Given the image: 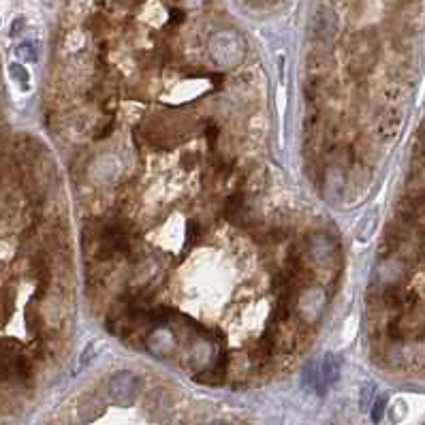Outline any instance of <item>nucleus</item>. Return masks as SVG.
Returning a JSON list of instances; mask_svg holds the SVG:
<instances>
[{
    "label": "nucleus",
    "instance_id": "obj_16",
    "mask_svg": "<svg viewBox=\"0 0 425 425\" xmlns=\"http://www.w3.org/2000/svg\"><path fill=\"white\" fill-rule=\"evenodd\" d=\"M246 211H248V205H246L244 195H242V193H235V195H231V197L225 199V205H223V209H220V214H223V218H227V220L238 223V220L246 214Z\"/></svg>",
    "mask_w": 425,
    "mask_h": 425
},
{
    "label": "nucleus",
    "instance_id": "obj_1",
    "mask_svg": "<svg viewBox=\"0 0 425 425\" xmlns=\"http://www.w3.org/2000/svg\"><path fill=\"white\" fill-rule=\"evenodd\" d=\"M209 54L218 64L233 66L244 58V41L238 32L220 30L209 41Z\"/></svg>",
    "mask_w": 425,
    "mask_h": 425
},
{
    "label": "nucleus",
    "instance_id": "obj_23",
    "mask_svg": "<svg viewBox=\"0 0 425 425\" xmlns=\"http://www.w3.org/2000/svg\"><path fill=\"white\" fill-rule=\"evenodd\" d=\"M325 60L319 56H310L308 58V75H327V64H323Z\"/></svg>",
    "mask_w": 425,
    "mask_h": 425
},
{
    "label": "nucleus",
    "instance_id": "obj_7",
    "mask_svg": "<svg viewBox=\"0 0 425 425\" xmlns=\"http://www.w3.org/2000/svg\"><path fill=\"white\" fill-rule=\"evenodd\" d=\"M376 62V47L368 45V43H359L352 47L350 52V62H348V70L352 77H366L370 73V68Z\"/></svg>",
    "mask_w": 425,
    "mask_h": 425
},
{
    "label": "nucleus",
    "instance_id": "obj_5",
    "mask_svg": "<svg viewBox=\"0 0 425 425\" xmlns=\"http://www.w3.org/2000/svg\"><path fill=\"white\" fill-rule=\"evenodd\" d=\"M397 218L406 227H425V191L413 193L399 201Z\"/></svg>",
    "mask_w": 425,
    "mask_h": 425
},
{
    "label": "nucleus",
    "instance_id": "obj_6",
    "mask_svg": "<svg viewBox=\"0 0 425 425\" xmlns=\"http://www.w3.org/2000/svg\"><path fill=\"white\" fill-rule=\"evenodd\" d=\"M308 254L319 267H327L338 256V244L327 233H314L308 240Z\"/></svg>",
    "mask_w": 425,
    "mask_h": 425
},
{
    "label": "nucleus",
    "instance_id": "obj_4",
    "mask_svg": "<svg viewBox=\"0 0 425 425\" xmlns=\"http://www.w3.org/2000/svg\"><path fill=\"white\" fill-rule=\"evenodd\" d=\"M389 338L391 340H406V338H423L425 336V317L423 314H413L410 310L402 317H395L389 327Z\"/></svg>",
    "mask_w": 425,
    "mask_h": 425
},
{
    "label": "nucleus",
    "instance_id": "obj_14",
    "mask_svg": "<svg viewBox=\"0 0 425 425\" xmlns=\"http://www.w3.org/2000/svg\"><path fill=\"white\" fill-rule=\"evenodd\" d=\"M321 381H323V387H332L338 379H340V372H342V359L336 355V352H327L321 361Z\"/></svg>",
    "mask_w": 425,
    "mask_h": 425
},
{
    "label": "nucleus",
    "instance_id": "obj_22",
    "mask_svg": "<svg viewBox=\"0 0 425 425\" xmlns=\"http://www.w3.org/2000/svg\"><path fill=\"white\" fill-rule=\"evenodd\" d=\"M13 312V293L9 289H0V317H9Z\"/></svg>",
    "mask_w": 425,
    "mask_h": 425
},
{
    "label": "nucleus",
    "instance_id": "obj_3",
    "mask_svg": "<svg viewBox=\"0 0 425 425\" xmlns=\"http://www.w3.org/2000/svg\"><path fill=\"white\" fill-rule=\"evenodd\" d=\"M327 308V295L323 293L321 287H310L305 289L303 295L299 297L297 301V312H299V319L303 323H319L323 319V312Z\"/></svg>",
    "mask_w": 425,
    "mask_h": 425
},
{
    "label": "nucleus",
    "instance_id": "obj_21",
    "mask_svg": "<svg viewBox=\"0 0 425 425\" xmlns=\"http://www.w3.org/2000/svg\"><path fill=\"white\" fill-rule=\"evenodd\" d=\"M385 408H387V395H379V397H374V402H372V410H370V419L372 423L379 425L385 417Z\"/></svg>",
    "mask_w": 425,
    "mask_h": 425
},
{
    "label": "nucleus",
    "instance_id": "obj_18",
    "mask_svg": "<svg viewBox=\"0 0 425 425\" xmlns=\"http://www.w3.org/2000/svg\"><path fill=\"white\" fill-rule=\"evenodd\" d=\"M13 54L19 62H37V58H39V52L32 43H19L13 50Z\"/></svg>",
    "mask_w": 425,
    "mask_h": 425
},
{
    "label": "nucleus",
    "instance_id": "obj_12",
    "mask_svg": "<svg viewBox=\"0 0 425 425\" xmlns=\"http://www.w3.org/2000/svg\"><path fill=\"white\" fill-rule=\"evenodd\" d=\"M227 366H229V355L227 352H220V355L216 357V361H214V366L201 370L195 379L203 385H214V387L223 385L225 379H227Z\"/></svg>",
    "mask_w": 425,
    "mask_h": 425
},
{
    "label": "nucleus",
    "instance_id": "obj_26",
    "mask_svg": "<svg viewBox=\"0 0 425 425\" xmlns=\"http://www.w3.org/2000/svg\"><path fill=\"white\" fill-rule=\"evenodd\" d=\"M218 135H220V131H218L216 124H207V129H205V137H207V141H209V146H211V148H214Z\"/></svg>",
    "mask_w": 425,
    "mask_h": 425
},
{
    "label": "nucleus",
    "instance_id": "obj_24",
    "mask_svg": "<svg viewBox=\"0 0 425 425\" xmlns=\"http://www.w3.org/2000/svg\"><path fill=\"white\" fill-rule=\"evenodd\" d=\"M372 399H374V385L372 383H366L361 387V397H359V406L361 410H368L372 406Z\"/></svg>",
    "mask_w": 425,
    "mask_h": 425
},
{
    "label": "nucleus",
    "instance_id": "obj_9",
    "mask_svg": "<svg viewBox=\"0 0 425 425\" xmlns=\"http://www.w3.org/2000/svg\"><path fill=\"white\" fill-rule=\"evenodd\" d=\"M303 94L310 103H319V101L334 97L336 86L327 75H308V79L303 84Z\"/></svg>",
    "mask_w": 425,
    "mask_h": 425
},
{
    "label": "nucleus",
    "instance_id": "obj_15",
    "mask_svg": "<svg viewBox=\"0 0 425 425\" xmlns=\"http://www.w3.org/2000/svg\"><path fill=\"white\" fill-rule=\"evenodd\" d=\"M408 270L402 261H395V258H387L383 270H381V278H383V285H402V280H406Z\"/></svg>",
    "mask_w": 425,
    "mask_h": 425
},
{
    "label": "nucleus",
    "instance_id": "obj_10",
    "mask_svg": "<svg viewBox=\"0 0 425 425\" xmlns=\"http://www.w3.org/2000/svg\"><path fill=\"white\" fill-rule=\"evenodd\" d=\"M404 124V115L399 111H387L379 117V126H376V135L383 141V144H391V141L399 135Z\"/></svg>",
    "mask_w": 425,
    "mask_h": 425
},
{
    "label": "nucleus",
    "instance_id": "obj_28",
    "mask_svg": "<svg viewBox=\"0 0 425 425\" xmlns=\"http://www.w3.org/2000/svg\"><path fill=\"white\" fill-rule=\"evenodd\" d=\"M169 17H171L173 23H180V21L184 19V13H182L180 9H171V11H169Z\"/></svg>",
    "mask_w": 425,
    "mask_h": 425
},
{
    "label": "nucleus",
    "instance_id": "obj_19",
    "mask_svg": "<svg viewBox=\"0 0 425 425\" xmlns=\"http://www.w3.org/2000/svg\"><path fill=\"white\" fill-rule=\"evenodd\" d=\"M186 246H197L199 242H201V238H203V227L199 225V220H188V225H186Z\"/></svg>",
    "mask_w": 425,
    "mask_h": 425
},
{
    "label": "nucleus",
    "instance_id": "obj_17",
    "mask_svg": "<svg viewBox=\"0 0 425 425\" xmlns=\"http://www.w3.org/2000/svg\"><path fill=\"white\" fill-rule=\"evenodd\" d=\"M303 383L308 385V387H312L319 395H323L327 389L323 387V381H321V368H319V363L317 361H310V366L305 368V372H303Z\"/></svg>",
    "mask_w": 425,
    "mask_h": 425
},
{
    "label": "nucleus",
    "instance_id": "obj_11",
    "mask_svg": "<svg viewBox=\"0 0 425 425\" xmlns=\"http://www.w3.org/2000/svg\"><path fill=\"white\" fill-rule=\"evenodd\" d=\"M338 32V21L327 9H321L312 17V37L317 41H332Z\"/></svg>",
    "mask_w": 425,
    "mask_h": 425
},
{
    "label": "nucleus",
    "instance_id": "obj_13",
    "mask_svg": "<svg viewBox=\"0 0 425 425\" xmlns=\"http://www.w3.org/2000/svg\"><path fill=\"white\" fill-rule=\"evenodd\" d=\"M146 344H148V348H150L152 355L167 357L169 352L173 350V346H176V340H173V336L167 332V329H164V327H158L156 332L148 338Z\"/></svg>",
    "mask_w": 425,
    "mask_h": 425
},
{
    "label": "nucleus",
    "instance_id": "obj_25",
    "mask_svg": "<svg viewBox=\"0 0 425 425\" xmlns=\"http://www.w3.org/2000/svg\"><path fill=\"white\" fill-rule=\"evenodd\" d=\"M113 126H115V115H107V124H103V126L99 129V133L94 135V139H97V141L107 139V137L113 133Z\"/></svg>",
    "mask_w": 425,
    "mask_h": 425
},
{
    "label": "nucleus",
    "instance_id": "obj_20",
    "mask_svg": "<svg viewBox=\"0 0 425 425\" xmlns=\"http://www.w3.org/2000/svg\"><path fill=\"white\" fill-rule=\"evenodd\" d=\"M9 75H11V79H13L15 84H19L21 88H28L30 75H28V70H26V66H23V64L13 62V64L9 66Z\"/></svg>",
    "mask_w": 425,
    "mask_h": 425
},
{
    "label": "nucleus",
    "instance_id": "obj_8",
    "mask_svg": "<svg viewBox=\"0 0 425 425\" xmlns=\"http://www.w3.org/2000/svg\"><path fill=\"white\" fill-rule=\"evenodd\" d=\"M381 299L385 303V308H389V310H406V312L413 310L417 305V301H419L415 291H406L399 285H387L383 289Z\"/></svg>",
    "mask_w": 425,
    "mask_h": 425
},
{
    "label": "nucleus",
    "instance_id": "obj_29",
    "mask_svg": "<svg viewBox=\"0 0 425 425\" xmlns=\"http://www.w3.org/2000/svg\"><path fill=\"white\" fill-rule=\"evenodd\" d=\"M211 425H225V423H211Z\"/></svg>",
    "mask_w": 425,
    "mask_h": 425
},
{
    "label": "nucleus",
    "instance_id": "obj_2",
    "mask_svg": "<svg viewBox=\"0 0 425 425\" xmlns=\"http://www.w3.org/2000/svg\"><path fill=\"white\" fill-rule=\"evenodd\" d=\"M107 387H109V395L115 404L131 406L137 397V391H139V379H137V374L122 370V372H115L111 376Z\"/></svg>",
    "mask_w": 425,
    "mask_h": 425
},
{
    "label": "nucleus",
    "instance_id": "obj_27",
    "mask_svg": "<svg viewBox=\"0 0 425 425\" xmlns=\"http://www.w3.org/2000/svg\"><path fill=\"white\" fill-rule=\"evenodd\" d=\"M197 162H199V154H197V152H191V154L186 152V154L182 156V164H184V167H191V169H193Z\"/></svg>",
    "mask_w": 425,
    "mask_h": 425
}]
</instances>
